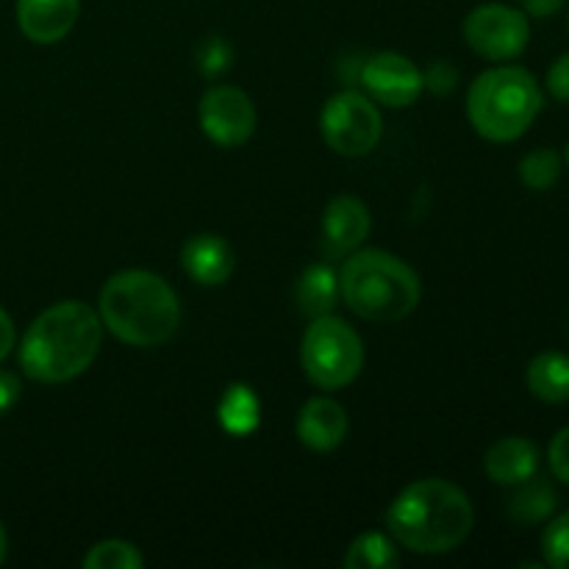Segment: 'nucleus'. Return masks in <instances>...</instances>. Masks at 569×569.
I'll return each mask as SVG.
<instances>
[{
  "label": "nucleus",
  "instance_id": "c756f323",
  "mask_svg": "<svg viewBox=\"0 0 569 569\" xmlns=\"http://www.w3.org/2000/svg\"><path fill=\"white\" fill-rule=\"evenodd\" d=\"M17 348V328L14 320L9 317V311L0 306V361H6L11 356V350Z\"/></svg>",
  "mask_w": 569,
  "mask_h": 569
},
{
  "label": "nucleus",
  "instance_id": "7ed1b4c3",
  "mask_svg": "<svg viewBox=\"0 0 569 569\" xmlns=\"http://www.w3.org/2000/svg\"><path fill=\"white\" fill-rule=\"evenodd\" d=\"M106 331L131 348H159L181 326V303L170 283L150 270L114 272L98 295Z\"/></svg>",
  "mask_w": 569,
  "mask_h": 569
},
{
  "label": "nucleus",
  "instance_id": "9d476101",
  "mask_svg": "<svg viewBox=\"0 0 569 569\" xmlns=\"http://www.w3.org/2000/svg\"><path fill=\"white\" fill-rule=\"evenodd\" d=\"M359 83L376 103L389 106V109H409L426 92L420 67L409 56L395 53V50L367 56L359 72Z\"/></svg>",
  "mask_w": 569,
  "mask_h": 569
},
{
  "label": "nucleus",
  "instance_id": "6e6552de",
  "mask_svg": "<svg viewBox=\"0 0 569 569\" xmlns=\"http://www.w3.org/2000/svg\"><path fill=\"white\" fill-rule=\"evenodd\" d=\"M465 42L481 59L503 64L526 53L531 42V22L522 9L506 3H481L465 17Z\"/></svg>",
  "mask_w": 569,
  "mask_h": 569
},
{
  "label": "nucleus",
  "instance_id": "f03ea898",
  "mask_svg": "<svg viewBox=\"0 0 569 569\" xmlns=\"http://www.w3.org/2000/svg\"><path fill=\"white\" fill-rule=\"evenodd\" d=\"M476 526V509L461 487L445 478L409 483L387 509V531L398 548L442 556L459 548Z\"/></svg>",
  "mask_w": 569,
  "mask_h": 569
},
{
  "label": "nucleus",
  "instance_id": "f257e3e1",
  "mask_svg": "<svg viewBox=\"0 0 569 569\" xmlns=\"http://www.w3.org/2000/svg\"><path fill=\"white\" fill-rule=\"evenodd\" d=\"M98 309L81 300H61L44 309L22 333L17 361L22 376L37 383H67L83 376L103 348Z\"/></svg>",
  "mask_w": 569,
  "mask_h": 569
},
{
  "label": "nucleus",
  "instance_id": "a211bd4d",
  "mask_svg": "<svg viewBox=\"0 0 569 569\" xmlns=\"http://www.w3.org/2000/svg\"><path fill=\"white\" fill-rule=\"evenodd\" d=\"M511 489L515 492H511L506 511H509V517L517 526H539V522H548L553 517L556 506H559V495H556L553 483H550V478L539 476V472Z\"/></svg>",
  "mask_w": 569,
  "mask_h": 569
},
{
  "label": "nucleus",
  "instance_id": "ddd939ff",
  "mask_svg": "<svg viewBox=\"0 0 569 569\" xmlns=\"http://www.w3.org/2000/svg\"><path fill=\"white\" fill-rule=\"evenodd\" d=\"M17 26L33 44H56L76 28L81 0H17Z\"/></svg>",
  "mask_w": 569,
  "mask_h": 569
},
{
  "label": "nucleus",
  "instance_id": "4be33fe9",
  "mask_svg": "<svg viewBox=\"0 0 569 569\" xmlns=\"http://www.w3.org/2000/svg\"><path fill=\"white\" fill-rule=\"evenodd\" d=\"M81 565L87 569H142L144 556L126 539H103L89 548Z\"/></svg>",
  "mask_w": 569,
  "mask_h": 569
},
{
  "label": "nucleus",
  "instance_id": "c85d7f7f",
  "mask_svg": "<svg viewBox=\"0 0 569 569\" xmlns=\"http://www.w3.org/2000/svg\"><path fill=\"white\" fill-rule=\"evenodd\" d=\"M567 0H520V9L526 11L528 17H537V20H548V17H556L561 9H565Z\"/></svg>",
  "mask_w": 569,
  "mask_h": 569
},
{
  "label": "nucleus",
  "instance_id": "4468645a",
  "mask_svg": "<svg viewBox=\"0 0 569 569\" xmlns=\"http://www.w3.org/2000/svg\"><path fill=\"white\" fill-rule=\"evenodd\" d=\"M181 267L200 287H222L237 270V253L217 233H194L183 242Z\"/></svg>",
  "mask_w": 569,
  "mask_h": 569
},
{
  "label": "nucleus",
  "instance_id": "423d86ee",
  "mask_svg": "<svg viewBox=\"0 0 569 569\" xmlns=\"http://www.w3.org/2000/svg\"><path fill=\"white\" fill-rule=\"evenodd\" d=\"M300 365L317 389L337 392L365 370V342L342 317H315L300 342Z\"/></svg>",
  "mask_w": 569,
  "mask_h": 569
},
{
  "label": "nucleus",
  "instance_id": "aec40b11",
  "mask_svg": "<svg viewBox=\"0 0 569 569\" xmlns=\"http://www.w3.org/2000/svg\"><path fill=\"white\" fill-rule=\"evenodd\" d=\"M342 565L348 569H389L400 565L398 542L389 533L365 531L350 542Z\"/></svg>",
  "mask_w": 569,
  "mask_h": 569
},
{
  "label": "nucleus",
  "instance_id": "393cba45",
  "mask_svg": "<svg viewBox=\"0 0 569 569\" xmlns=\"http://www.w3.org/2000/svg\"><path fill=\"white\" fill-rule=\"evenodd\" d=\"M459 87V70H456L450 61H431V64L422 70V89L437 98H448V94L456 92Z\"/></svg>",
  "mask_w": 569,
  "mask_h": 569
},
{
  "label": "nucleus",
  "instance_id": "cd10ccee",
  "mask_svg": "<svg viewBox=\"0 0 569 569\" xmlns=\"http://www.w3.org/2000/svg\"><path fill=\"white\" fill-rule=\"evenodd\" d=\"M22 395V383L14 372L0 370V417L9 415L17 403H20Z\"/></svg>",
  "mask_w": 569,
  "mask_h": 569
},
{
  "label": "nucleus",
  "instance_id": "1a4fd4ad",
  "mask_svg": "<svg viewBox=\"0 0 569 569\" xmlns=\"http://www.w3.org/2000/svg\"><path fill=\"white\" fill-rule=\"evenodd\" d=\"M198 120L209 142L220 148H239L256 133V106L244 89L231 83H214L203 92L198 106Z\"/></svg>",
  "mask_w": 569,
  "mask_h": 569
},
{
  "label": "nucleus",
  "instance_id": "f3484780",
  "mask_svg": "<svg viewBox=\"0 0 569 569\" xmlns=\"http://www.w3.org/2000/svg\"><path fill=\"white\" fill-rule=\"evenodd\" d=\"M295 303L298 311L309 320L331 315L339 303V276L331 264H311L300 272L295 283Z\"/></svg>",
  "mask_w": 569,
  "mask_h": 569
},
{
  "label": "nucleus",
  "instance_id": "6ab92c4d",
  "mask_svg": "<svg viewBox=\"0 0 569 569\" xmlns=\"http://www.w3.org/2000/svg\"><path fill=\"white\" fill-rule=\"evenodd\" d=\"M217 420H220L222 431L231 437H250L261 422V400L244 383H233L226 389L217 406Z\"/></svg>",
  "mask_w": 569,
  "mask_h": 569
},
{
  "label": "nucleus",
  "instance_id": "5701e85b",
  "mask_svg": "<svg viewBox=\"0 0 569 569\" xmlns=\"http://www.w3.org/2000/svg\"><path fill=\"white\" fill-rule=\"evenodd\" d=\"M542 565L553 569H569V509L559 517H550L542 531Z\"/></svg>",
  "mask_w": 569,
  "mask_h": 569
},
{
  "label": "nucleus",
  "instance_id": "2f4dec72",
  "mask_svg": "<svg viewBox=\"0 0 569 569\" xmlns=\"http://www.w3.org/2000/svg\"><path fill=\"white\" fill-rule=\"evenodd\" d=\"M565 161H567V167H569V144H567V150H565Z\"/></svg>",
  "mask_w": 569,
  "mask_h": 569
},
{
  "label": "nucleus",
  "instance_id": "bb28decb",
  "mask_svg": "<svg viewBox=\"0 0 569 569\" xmlns=\"http://www.w3.org/2000/svg\"><path fill=\"white\" fill-rule=\"evenodd\" d=\"M545 87H548V92L553 94L559 103H569V50L550 64Z\"/></svg>",
  "mask_w": 569,
  "mask_h": 569
},
{
  "label": "nucleus",
  "instance_id": "39448f33",
  "mask_svg": "<svg viewBox=\"0 0 569 569\" xmlns=\"http://www.w3.org/2000/svg\"><path fill=\"white\" fill-rule=\"evenodd\" d=\"M545 106L537 76L520 64L492 67L467 89V120L472 131L495 144L517 142Z\"/></svg>",
  "mask_w": 569,
  "mask_h": 569
},
{
  "label": "nucleus",
  "instance_id": "7c9ffc66",
  "mask_svg": "<svg viewBox=\"0 0 569 569\" xmlns=\"http://www.w3.org/2000/svg\"><path fill=\"white\" fill-rule=\"evenodd\" d=\"M6 556H9V537H6V528L0 522V565L6 561Z\"/></svg>",
  "mask_w": 569,
  "mask_h": 569
},
{
  "label": "nucleus",
  "instance_id": "9b49d317",
  "mask_svg": "<svg viewBox=\"0 0 569 569\" xmlns=\"http://www.w3.org/2000/svg\"><path fill=\"white\" fill-rule=\"evenodd\" d=\"M372 231V214L356 194H337L322 211V250L328 259H345L359 250Z\"/></svg>",
  "mask_w": 569,
  "mask_h": 569
},
{
  "label": "nucleus",
  "instance_id": "0eeeda50",
  "mask_svg": "<svg viewBox=\"0 0 569 569\" xmlns=\"http://www.w3.org/2000/svg\"><path fill=\"white\" fill-rule=\"evenodd\" d=\"M322 142L339 156L361 159L381 142L383 117L378 103L359 89H342L326 100L320 111Z\"/></svg>",
  "mask_w": 569,
  "mask_h": 569
},
{
  "label": "nucleus",
  "instance_id": "20e7f679",
  "mask_svg": "<svg viewBox=\"0 0 569 569\" xmlns=\"http://www.w3.org/2000/svg\"><path fill=\"white\" fill-rule=\"evenodd\" d=\"M337 276L339 300L367 322H400L420 306V272L387 250H353Z\"/></svg>",
  "mask_w": 569,
  "mask_h": 569
},
{
  "label": "nucleus",
  "instance_id": "412c9836",
  "mask_svg": "<svg viewBox=\"0 0 569 569\" xmlns=\"http://www.w3.org/2000/svg\"><path fill=\"white\" fill-rule=\"evenodd\" d=\"M561 178V156L553 148H537L522 156L520 181L531 192H548Z\"/></svg>",
  "mask_w": 569,
  "mask_h": 569
},
{
  "label": "nucleus",
  "instance_id": "2eb2a0df",
  "mask_svg": "<svg viewBox=\"0 0 569 569\" xmlns=\"http://www.w3.org/2000/svg\"><path fill=\"white\" fill-rule=\"evenodd\" d=\"M483 470L498 487H517L539 472V448L526 437H503L483 456Z\"/></svg>",
  "mask_w": 569,
  "mask_h": 569
},
{
  "label": "nucleus",
  "instance_id": "dca6fc26",
  "mask_svg": "<svg viewBox=\"0 0 569 569\" xmlns=\"http://www.w3.org/2000/svg\"><path fill=\"white\" fill-rule=\"evenodd\" d=\"M528 392L548 406L569 403V356L561 350H545L533 356L526 370Z\"/></svg>",
  "mask_w": 569,
  "mask_h": 569
},
{
  "label": "nucleus",
  "instance_id": "a878e982",
  "mask_svg": "<svg viewBox=\"0 0 569 569\" xmlns=\"http://www.w3.org/2000/svg\"><path fill=\"white\" fill-rule=\"evenodd\" d=\"M548 465L556 481L569 487V426L561 428L548 445Z\"/></svg>",
  "mask_w": 569,
  "mask_h": 569
},
{
  "label": "nucleus",
  "instance_id": "f8f14e48",
  "mask_svg": "<svg viewBox=\"0 0 569 569\" xmlns=\"http://www.w3.org/2000/svg\"><path fill=\"white\" fill-rule=\"evenodd\" d=\"M350 431V417L339 400L328 398V395H317V398L306 400L303 409L298 411V422H295V433H298L300 445L315 453H331L345 442Z\"/></svg>",
  "mask_w": 569,
  "mask_h": 569
},
{
  "label": "nucleus",
  "instance_id": "b1692460",
  "mask_svg": "<svg viewBox=\"0 0 569 569\" xmlns=\"http://www.w3.org/2000/svg\"><path fill=\"white\" fill-rule=\"evenodd\" d=\"M194 64H198L200 76L206 78H220L226 76L228 67L233 64V48L228 39L222 37H206L194 48Z\"/></svg>",
  "mask_w": 569,
  "mask_h": 569
}]
</instances>
